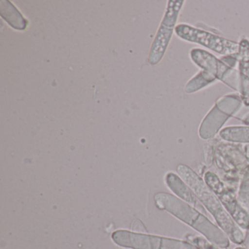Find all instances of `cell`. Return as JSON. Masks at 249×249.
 Returning a JSON list of instances; mask_svg holds the SVG:
<instances>
[{"instance_id": "2", "label": "cell", "mask_w": 249, "mask_h": 249, "mask_svg": "<svg viewBox=\"0 0 249 249\" xmlns=\"http://www.w3.org/2000/svg\"><path fill=\"white\" fill-rule=\"evenodd\" d=\"M190 58L202 71L209 72L234 91H240V75L238 71L230 68L221 59L203 49H192Z\"/></svg>"}, {"instance_id": "5", "label": "cell", "mask_w": 249, "mask_h": 249, "mask_svg": "<svg viewBox=\"0 0 249 249\" xmlns=\"http://www.w3.org/2000/svg\"><path fill=\"white\" fill-rule=\"evenodd\" d=\"M174 33L175 29L164 27L160 24L150 49L148 55V62L150 65H156L161 62Z\"/></svg>"}, {"instance_id": "7", "label": "cell", "mask_w": 249, "mask_h": 249, "mask_svg": "<svg viewBox=\"0 0 249 249\" xmlns=\"http://www.w3.org/2000/svg\"><path fill=\"white\" fill-rule=\"evenodd\" d=\"M185 1L183 0H178V1H168L167 4L165 12L164 17L161 20V25L164 27L175 29L178 25L179 14L184 5Z\"/></svg>"}, {"instance_id": "9", "label": "cell", "mask_w": 249, "mask_h": 249, "mask_svg": "<svg viewBox=\"0 0 249 249\" xmlns=\"http://www.w3.org/2000/svg\"><path fill=\"white\" fill-rule=\"evenodd\" d=\"M246 121H247V123L249 124V116L246 119Z\"/></svg>"}, {"instance_id": "1", "label": "cell", "mask_w": 249, "mask_h": 249, "mask_svg": "<svg viewBox=\"0 0 249 249\" xmlns=\"http://www.w3.org/2000/svg\"><path fill=\"white\" fill-rule=\"evenodd\" d=\"M175 34L180 40L203 46L224 56L238 53L239 43L237 42L224 38L189 24H178L175 28Z\"/></svg>"}, {"instance_id": "6", "label": "cell", "mask_w": 249, "mask_h": 249, "mask_svg": "<svg viewBox=\"0 0 249 249\" xmlns=\"http://www.w3.org/2000/svg\"><path fill=\"white\" fill-rule=\"evenodd\" d=\"M215 76L205 71H201L191 78L185 87V91L188 94L196 92L211 84L216 82Z\"/></svg>"}, {"instance_id": "4", "label": "cell", "mask_w": 249, "mask_h": 249, "mask_svg": "<svg viewBox=\"0 0 249 249\" xmlns=\"http://www.w3.org/2000/svg\"><path fill=\"white\" fill-rule=\"evenodd\" d=\"M115 243L132 249H176L178 242L157 236L118 230L112 234Z\"/></svg>"}, {"instance_id": "3", "label": "cell", "mask_w": 249, "mask_h": 249, "mask_svg": "<svg viewBox=\"0 0 249 249\" xmlns=\"http://www.w3.org/2000/svg\"><path fill=\"white\" fill-rule=\"evenodd\" d=\"M242 104L241 97L237 94H227L218 99L201 125L200 136L207 139L215 135L223 124L240 108Z\"/></svg>"}, {"instance_id": "8", "label": "cell", "mask_w": 249, "mask_h": 249, "mask_svg": "<svg viewBox=\"0 0 249 249\" xmlns=\"http://www.w3.org/2000/svg\"><path fill=\"white\" fill-rule=\"evenodd\" d=\"M220 136L225 141L249 143V126H230L221 130Z\"/></svg>"}]
</instances>
